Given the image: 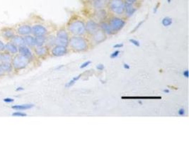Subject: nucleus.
<instances>
[{
    "label": "nucleus",
    "instance_id": "1",
    "mask_svg": "<svg viewBox=\"0 0 189 142\" xmlns=\"http://www.w3.org/2000/svg\"><path fill=\"white\" fill-rule=\"evenodd\" d=\"M68 46L75 52H84L88 50L89 42L84 36H72L70 37Z\"/></svg>",
    "mask_w": 189,
    "mask_h": 142
},
{
    "label": "nucleus",
    "instance_id": "2",
    "mask_svg": "<svg viewBox=\"0 0 189 142\" xmlns=\"http://www.w3.org/2000/svg\"><path fill=\"white\" fill-rule=\"evenodd\" d=\"M67 30L72 36H84L87 33L85 22L79 18L70 20L67 24Z\"/></svg>",
    "mask_w": 189,
    "mask_h": 142
},
{
    "label": "nucleus",
    "instance_id": "3",
    "mask_svg": "<svg viewBox=\"0 0 189 142\" xmlns=\"http://www.w3.org/2000/svg\"><path fill=\"white\" fill-rule=\"evenodd\" d=\"M108 9L115 16H122L124 14V0H109L107 1Z\"/></svg>",
    "mask_w": 189,
    "mask_h": 142
},
{
    "label": "nucleus",
    "instance_id": "4",
    "mask_svg": "<svg viewBox=\"0 0 189 142\" xmlns=\"http://www.w3.org/2000/svg\"><path fill=\"white\" fill-rule=\"evenodd\" d=\"M108 23L110 25L111 29L114 33L121 31L126 24V21L123 18L118 16H113L109 18Z\"/></svg>",
    "mask_w": 189,
    "mask_h": 142
},
{
    "label": "nucleus",
    "instance_id": "5",
    "mask_svg": "<svg viewBox=\"0 0 189 142\" xmlns=\"http://www.w3.org/2000/svg\"><path fill=\"white\" fill-rule=\"evenodd\" d=\"M70 37V33L66 28H60L55 36V45L68 47Z\"/></svg>",
    "mask_w": 189,
    "mask_h": 142
},
{
    "label": "nucleus",
    "instance_id": "6",
    "mask_svg": "<svg viewBox=\"0 0 189 142\" xmlns=\"http://www.w3.org/2000/svg\"><path fill=\"white\" fill-rule=\"evenodd\" d=\"M30 60L26 57L19 55H16L12 60V65L16 70H22L28 65Z\"/></svg>",
    "mask_w": 189,
    "mask_h": 142
},
{
    "label": "nucleus",
    "instance_id": "7",
    "mask_svg": "<svg viewBox=\"0 0 189 142\" xmlns=\"http://www.w3.org/2000/svg\"><path fill=\"white\" fill-rule=\"evenodd\" d=\"M91 36V40L92 43H95V44H99V43H102L107 38V36L104 33L101 29L97 30V31L94 32V33Z\"/></svg>",
    "mask_w": 189,
    "mask_h": 142
},
{
    "label": "nucleus",
    "instance_id": "8",
    "mask_svg": "<svg viewBox=\"0 0 189 142\" xmlns=\"http://www.w3.org/2000/svg\"><path fill=\"white\" fill-rule=\"evenodd\" d=\"M51 54L53 56L61 57L68 53V48L62 45H55L51 48Z\"/></svg>",
    "mask_w": 189,
    "mask_h": 142
},
{
    "label": "nucleus",
    "instance_id": "9",
    "mask_svg": "<svg viewBox=\"0 0 189 142\" xmlns=\"http://www.w3.org/2000/svg\"><path fill=\"white\" fill-rule=\"evenodd\" d=\"M86 32L89 35H92L94 32L99 29V23L95 20H88L85 23Z\"/></svg>",
    "mask_w": 189,
    "mask_h": 142
},
{
    "label": "nucleus",
    "instance_id": "10",
    "mask_svg": "<svg viewBox=\"0 0 189 142\" xmlns=\"http://www.w3.org/2000/svg\"><path fill=\"white\" fill-rule=\"evenodd\" d=\"M31 33H33L35 36H46L48 33V30L43 25L35 24L31 27Z\"/></svg>",
    "mask_w": 189,
    "mask_h": 142
},
{
    "label": "nucleus",
    "instance_id": "11",
    "mask_svg": "<svg viewBox=\"0 0 189 142\" xmlns=\"http://www.w3.org/2000/svg\"><path fill=\"white\" fill-rule=\"evenodd\" d=\"M18 50L19 52L20 55L26 57L29 60H31L33 58V54L32 53L31 49L29 48V47H28L27 45H21V46H18Z\"/></svg>",
    "mask_w": 189,
    "mask_h": 142
},
{
    "label": "nucleus",
    "instance_id": "12",
    "mask_svg": "<svg viewBox=\"0 0 189 142\" xmlns=\"http://www.w3.org/2000/svg\"><path fill=\"white\" fill-rule=\"evenodd\" d=\"M137 11V7L135 6V4H131L129 3L125 2V11L124 16L126 18H129L132 17Z\"/></svg>",
    "mask_w": 189,
    "mask_h": 142
},
{
    "label": "nucleus",
    "instance_id": "13",
    "mask_svg": "<svg viewBox=\"0 0 189 142\" xmlns=\"http://www.w3.org/2000/svg\"><path fill=\"white\" fill-rule=\"evenodd\" d=\"M99 29H101L106 36H111L114 34V33L113 32L110 25L108 23V21H101V22L99 23Z\"/></svg>",
    "mask_w": 189,
    "mask_h": 142
},
{
    "label": "nucleus",
    "instance_id": "14",
    "mask_svg": "<svg viewBox=\"0 0 189 142\" xmlns=\"http://www.w3.org/2000/svg\"><path fill=\"white\" fill-rule=\"evenodd\" d=\"M106 18H107V11L105 9H98L94 13V18L97 21H99V23L105 21Z\"/></svg>",
    "mask_w": 189,
    "mask_h": 142
},
{
    "label": "nucleus",
    "instance_id": "15",
    "mask_svg": "<svg viewBox=\"0 0 189 142\" xmlns=\"http://www.w3.org/2000/svg\"><path fill=\"white\" fill-rule=\"evenodd\" d=\"M18 33L21 36L30 35L31 33V26L28 24L21 25L18 28Z\"/></svg>",
    "mask_w": 189,
    "mask_h": 142
},
{
    "label": "nucleus",
    "instance_id": "16",
    "mask_svg": "<svg viewBox=\"0 0 189 142\" xmlns=\"http://www.w3.org/2000/svg\"><path fill=\"white\" fill-rule=\"evenodd\" d=\"M35 53L38 57H44L48 53V48L47 46H35Z\"/></svg>",
    "mask_w": 189,
    "mask_h": 142
},
{
    "label": "nucleus",
    "instance_id": "17",
    "mask_svg": "<svg viewBox=\"0 0 189 142\" xmlns=\"http://www.w3.org/2000/svg\"><path fill=\"white\" fill-rule=\"evenodd\" d=\"M106 0H94L92 1V5L96 10L104 9L106 6H107Z\"/></svg>",
    "mask_w": 189,
    "mask_h": 142
},
{
    "label": "nucleus",
    "instance_id": "18",
    "mask_svg": "<svg viewBox=\"0 0 189 142\" xmlns=\"http://www.w3.org/2000/svg\"><path fill=\"white\" fill-rule=\"evenodd\" d=\"M25 45L28 47H34L35 46V37L31 35H27L23 37Z\"/></svg>",
    "mask_w": 189,
    "mask_h": 142
},
{
    "label": "nucleus",
    "instance_id": "19",
    "mask_svg": "<svg viewBox=\"0 0 189 142\" xmlns=\"http://www.w3.org/2000/svg\"><path fill=\"white\" fill-rule=\"evenodd\" d=\"M34 107V104H16L12 107V109L17 111L21 110H26V109H30Z\"/></svg>",
    "mask_w": 189,
    "mask_h": 142
},
{
    "label": "nucleus",
    "instance_id": "20",
    "mask_svg": "<svg viewBox=\"0 0 189 142\" xmlns=\"http://www.w3.org/2000/svg\"><path fill=\"white\" fill-rule=\"evenodd\" d=\"M4 49H6L8 52L11 54H16L18 51L17 45L13 44V43H7L4 46Z\"/></svg>",
    "mask_w": 189,
    "mask_h": 142
},
{
    "label": "nucleus",
    "instance_id": "21",
    "mask_svg": "<svg viewBox=\"0 0 189 142\" xmlns=\"http://www.w3.org/2000/svg\"><path fill=\"white\" fill-rule=\"evenodd\" d=\"M46 42V37L45 36H35V46H42L44 45Z\"/></svg>",
    "mask_w": 189,
    "mask_h": 142
},
{
    "label": "nucleus",
    "instance_id": "22",
    "mask_svg": "<svg viewBox=\"0 0 189 142\" xmlns=\"http://www.w3.org/2000/svg\"><path fill=\"white\" fill-rule=\"evenodd\" d=\"M11 41H12L13 44L17 45V46H21V45H25L23 38L20 36H14L11 38Z\"/></svg>",
    "mask_w": 189,
    "mask_h": 142
},
{
    "label": "nucleus",
    "instance_id": "23",
    "mask_svg": "<svg viewBox=\"0 0 189 142\" xmlns=\"http://www.w3.org/2000/svg\"><path fill=\"white\" fill-rule=\"evenodd\" d=\"M45 44L48 48H52L55 45V36H50L46 37V42Z\"/></svg>",
    "mask_w": 189,
    "mask_h": 142
},
{
    "label": "nucleus",
    "instance_id": "24",
    "mask_svg": "<svg viewBox=\"0 0 189 142\" xmlns=\"http://www.w3.org/2000/svg\"><path fill=\"white\" fill-rule=\"evenodd\" d=\"M81 76H82V75H78L75 76L73 78L71 79L70 81H68V82L65 84V87H67V88H70V87H72V86H73L74 84H75L76 82L79 80V79H80Z\"/></svg>",
    "mask_w": 189,
    "mask_h": 142
},
{
    "label": "nucleus",
    "instance_id": "25",
    "mask_svg": "<svg viewBox=\"0 0 189 142\" xmlns=\"http://www.w3.org/2000/svg\"><path fill=\"white\" fill-rule=\"evenodd\" d=\"M2 36L5 38H12L14 36V33L11 28H6L2 31Z\"/></svg>",
    "mask_w": 189,
    "mask_h": 142
},
{
    "label": "nucleus",
    "instance_id": "26",
    "mask_svg": "<svg viewBox=\"0 0 189 142\" xmlns=\"http://www.w3.org/2000/svg\"><path fill=\"white\" fill-rule=\"evenodd\" d=\"M0 67L2 69L3 72H11L12 66L9 62H2L0 64Z\"/></svg>",
    "mask_w": 189,
    "mask_h": 142
},
{
    "label": "nucleus",
    "instance_id": "27",
    "mask_svg": "<svg viewBox=\"0 0 189 142\" xmlns=\"http://www.w3.org/2000/svg\"><path fill=\"white\" fill-rule=\"evenodd\" d=\"M173 23L172 18L169 17V16H166V17L163 18L161 20V24L163 25L164 27H169Z\"/></svg>",
    "mask_w": 189,
    "mask_h": 142
},
{
    "label": "nucleus",
    "instance_id": "28",
    "mask_svg": "<svg viewBox=\"0 0 189 142\" xmlns=\"http://www.w3.org/2000/svg\"><path fill=\"white\" fill-rule=\"evenodd\" d=\"M122 99H161V97H122Z\"/></svg>",
    "mask_w": 189,
    "mask_h": 142
},
{
    "label": "nucleus",
    "instance_id": "29",
    "mask_svg": "<svg viewBox=\"0 0 189 142\" xmlns=\"http://www.w3.org/2000/svg\"><path fill=\"white\" fill-rule=\"evenodd\" d=\"M11 60V57L9 53L1 54V59H0V61L9 62Z\"/></svg>",
    "mask_w": 189,
    "mask_h": 142
},
{
    "label": "nucleus",
    "instance_id": "30",
    "mask_svg": "<svg viewBox=\"0 0 189 142\" xmlns=\"http://www.w3.org/2000/svg\"><path fill=\"white\" fill-rule=\"evenodd\" d=\"M120 53H121V51H120L119 50H114V51L113 52V53L111 54L110 58H111V59H115V58H117V57L118 56V55H120Z\"/></svg>",
    "mask_w": 189,
    "mask_h": 142
},
{
    "label": "nucleus",
    "instance_id": "31",
    "mask_svg": "<svg viewBox=\"0 0 189 142\" xmlns=\"http://www.w3.org/2000/svg\"><path fill=\"white\" fill-rule=\"evenodd\" d=\"M145 20H142L141 21H140V22L136 25V26L135 27V28H133V29L132 30V31H131V33H134V32H135L137 31V30H138V28H139L140 27L142 26V25L143 24V23H145Z\"/></svg>",
    "mask_w": 189,
    "mask_h": 142
},
{
    "label": "nucleus",
    "instance_id": "32",
    "mask_svg": "<svg viewBox=\"0 0 189 142\" xmlns=\"http://www.w3.org/2000/svg\"><path fill=\"white\" fill-rule=\"evenodd\" d=\"M12 115L13 116H26L27 114L22 111H15L13 113Z\"/></svg>",
    "mask_w": 189,
    "mask_h": 142
},
{
    "label": "nucleus",
    "instance_id": "33",
    "mask_svg": "<svg viewBox=\"0 0 189 142\" xmlns=\"http://www.w3.org/2000/svg\"><path fill=\"white\" fill-rule=\"evenodd\" d=\"M91 63H92V61H91V60H87V61H85L84 62H83V63H82V65H81L80 66H79V68H80V69L85 68V67H88Z\"/></svg>",
    "mask_w": 189,
    "mask_h": 142
},
{
    "label": "nucleus",
    "instance_id": "34",
    "mask_svg": "<svg viewBox=\"0 0 189 142\" xmlns=\"http://www.w3.org/2000/svg\"><path fill=\"white\" fill-rule=\"evenodd\" d=\"M129 41L130 42V43H132L133 45H134L135 46H136V47H140V42L138 41V40L134 39V38H130V39L129 40Z\"/></svg>",
    "mask_w": 189,
    "mask_h": 142
},
{
    "label": "nucleus",
    "instance_id": "35",
    "mask_svg": "<svg viewBox=\"0 0 189 142\" xmlns=\"http://www.w3.org/2000/svg\"><path fill=\"white\" fill-rule=\"evenodd\" d=\"M185 111L183 108H180V109L178 110V114L179 116H183L185 115Z\"/></svg>",
    "mask_w": 189,
    "mask_h": 142
},
{
    "label": "nucleus",
    "instance_id": "36",
    "mask_svg": "<svg viewBox=\"0 0 189 142\" xmlns=\"http://www.w3.org/2000/svg\"><path fill=\"white\" fill-rule=\"evenodd\" d=\"M97 69L99 71H103L104 70V68H105V67H104V65H103V64H98V65H97Z\"/></svg>",
    "mask_w": 189,
    "mask_h": 142
},
{
    "label": "nucleus",
    "instance_id": "37",
    "mask_svg": "<svg viewBox=\"0 0 189 142\" xmlns=\"http://www.w3.org/2000/svg\"><path fill=\"white\" fill-rule=\"evenodd\" d=\"M124 1L126 3H129L131 4H135L138 1V0H124Z\"/></svg>",
    "mask_w": 189,
    "mask_h": 142
},
{
    "label": "nucleus",
    "instance_id": "38",
    "mask_svg": "<svg viewBox=\"0 0 189 142\" xmlns=\"http://www.w3.org/2000/svg\"><path fill=\"white\" fill-rule=\"evenodd\" d=\"M114 48H117V49H119V48H121L123 47V43H116V44L114 45Z\"/></svg>",
    "mask_w": 189,
    "mask_h": 142
},
{
    "label": "nucleus",
    "instance_id": "39",
    "mask_svg": "<svg viewBox=\"0 0 189 142\" xmlns=\"http://www.w3.org/2000/svg\"><path fill=\"white\" fill-rule=\"evenodd\" d=\"M4 102H7V103H11V102H13V99H12V98H10V97H6L4 99Z\"/></svg>",
    "mask_w": 189,
    "mask_h": 142
},
{
    "label": "nucleus",
    "instance_id": "40",
    "mask_svg": "<svg viewBox=\"0 0 189 142\" xmlns=\"http://www.w3.org/2000/svg\"><path fill=\"white\" fill-rule=\"evenodd\" d=\"M183 77H185V78H188V70H185L183 72Z\"/></svg>",
    "mask_w": 189,
    "mask_h": 142
},
{
    "label": "nucleus",
    "instance_id": "41",
    "mask_svg": "<svg viewBox=\"0 0 189 142\" xmlns=\"http://www.w3.org/2000/svg\"><path fill=\"white\" fill-rule=\"evenodd\" d=\"M4 46L5 45L4 44V43H3L1 40H0V51H1V50H4Z\"/></svg>",
    "mask_w": 189,
    "mask_h": 142
},
{
    "label": "nucleus",
    "instance_id": "42",
    "mask_svg": "<svg viewBox=\"0 0 189 142\" xmlns=\"http://www.w3.org/2000/svg\"><path fill=\"white\" fill-rule=\"evenodd\" d=\"M123 67H124V68L126 69V70H129V69L130 68V67L129 64L126 63V62H125V63L123 64Z\"/></svg>",
    "mask_w": 189,
    "mask_h": 142
},
{
    "label": "nucleus",
    "instance_id": "43",
    "mask_svg": "<svg viewBox=\"0 0 189 142\" xmlns=\"http://www.w3.org/2000/svg\"><path fill=\"white\" fill-rule=\"evenodd\" d=\"M159 6V3H158V4L156 5V6H155V7H154V10H153V13H157V10H158Z\"/></svg>",
    "mask_w": 189,
    "mask_h": 142
},
{
    "label": "nucleus",
    "instance_id": "44",
    "mask_svg": "<svg viewBox=\"0 0 189 142\" xmlns=\"http://www.w3.org/2000/svg\"><path fill=\"white\" fill-rule=\"evenodd\" d=\"M64 67V65H58V66H57L56 67H55V70H60V69L62 68V67Z\"/></svg>",
    "mask_w": 189,
    "mask_h": 142
},
{
    "label": "nucleus",
    "instance_id": "45",
    "mask_svg": "<svg viewBox=\"0 0 189 142\" xmlns=\"http://www.w3.org/2000/svg\"><path fill=\"white\" fill-rule=\"evenodd\" d=\"M163 92H164V93H166V94H169L170 92V91H169V89H164L163 90Z\"/></svg>",
    "mask_w": 189,
    "mask_h": 142
},
{
    "label": "nucleus",
    "instance_id": "46",
    "mask_svg": "<svg viewBox=\"0 0 189 142\" xmlns=\"http://www.w3.org/2000/svg\"><path fill=\"white\" fill-rule=\"evenodd\" d=\"M16 91H21V90H23V88L22 87H17V88H16Z\"/></svg>",
    "mask_w": 189,
    "mask_h": 142
},
{
    "label": "nucleus",
    "instance_id": "47",
    "mask_svg": "<svg viewBox=\"0 0 189 142\" xmlns=\"http://www.w3.org/2000/svg\"><path fill=\"white\" fill-rule=\"evenodd\" d=\"M3 72H3L2 69H1V67H0V75H2V74H3Z\"/></svg>",
    "mask_w": 189,
    "mask_h": 142
},
{
    "label": "nucleus",
    "instance_id": "48",
    "mask_svg": "<svg viewBox=\"0 0 189 142\" xmlns=\"http://www.w3.org/2000/svg\"><path fill=\"white\" fill-rule=\"evenodd\" d=\"M171 0H167V2H168L169 4V3H171Z\"/></svg>",
    "mask_w": 189,
    "mask_h": 142
},
{
    "label": "nucleus",
    "instance_id": "49",
    "mask_svg": "<svg viewBox=\"0 0 189 142\" xmlns=\"http://www.w3.org/2000/svg\"><path fill=\"white\" fill-rule=\"evenodd\" d=\"M89 1H94V0H89Z\"/></svg>",
    "mask_w": 189,
    "mask_h": 142
},
{
    "label": "nucleus",
    "instance_id": "50",
    "mask_svg": "<svg viewBox=\"0 0 189 142\" xmlns=\"http://www.w3.org/2000/svg\"><path fill=\"white\" fill-rule=\"evenodd\" d=\"M0 59H1V54H0Z\"/></svg>",
    "mask_w": 189,
    "mask_h": 142
}]
</instances>
